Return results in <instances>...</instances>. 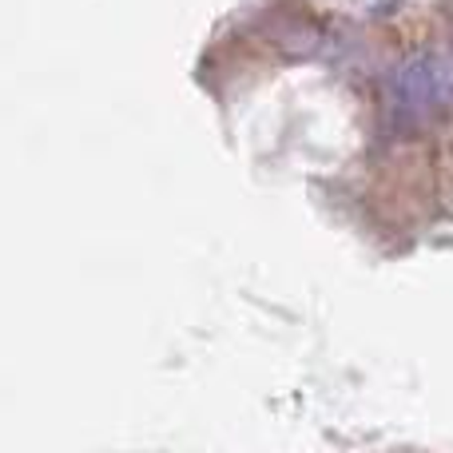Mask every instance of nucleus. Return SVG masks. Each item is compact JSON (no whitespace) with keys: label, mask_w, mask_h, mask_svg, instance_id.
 <instances>
[{"label":"nucleus","mask_w":453,"mask_h":453,"mask_svg":"<svg viewBox=\"0 0 453 453\" xmlns=\"http://www.w3.org/2000/svg\"><path fill=\"white\" fill-rule=\"evenodd\" d=\"M453 108V64L446 56H414L386 84V116L398 132L434 124Z\"/></svg>","instance_id":"obj_1"}]
</instances>
